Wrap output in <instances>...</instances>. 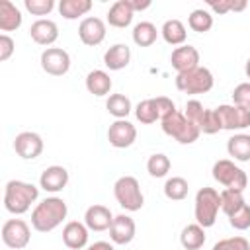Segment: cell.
<instances>
[{"mask_svg":"<svg viewBox=\"0 0 250 250\" xmlns=\"http://www.w3.org/2000/svg\"><path fill=\"white\" fill-rule=\"evenodd\" d=\"M68 215L66 201L62 197L51 195L39 201L31 211V227L37 232H51L55 230Z\"/></svg>","mask_w":250,"mask_h":250,"instance_id":"1","label":"cell"},{"mask_svg":"<svg viewBox=\"0 0 250 250\" xmlns=\"http://www.w3.org/2000/svg\"><path fill=\"white\" fill-rule=\"evenodd\" d=\"M39 197V188L23 182V180H10L4 188V207L12 215H23L31 209V205Z\"/></svg>","mask_w":250,"mask_h":250,"instance_id":"2","label":"cell"},{"mask_svg":"<svg viewBox=\"0 0 250 250\" xmlns=\"http://www.w3.org/2000/svg\"><path fill=\"white\" fill-rule=\"evenodd\" d=\"M221 209V193L215 188H201L195 193V223L201 225L203 229H209L215 225L217 215Z\"/></svg>","mask_w":250,"mask_h":250,"instance_id":"3","label":"cell"},{"mask_svg":"<svg viewBox=\"0 0 250 250\" xmlns=\"http://www.w3.org/2000/svg\"><path fill=\"white\" fill-rule=\"evenodd\" d=\"M162 131L168 135V137H172V139H176L180 145H191V143H195L197 139H199V135H201V131L197 129V125H193L182 111H174V113H170L168 117H164L162 121Z\"/></svg>","mask_w":250,"mask_h":250,"instance_id":"4","label":"cell"},{"mask_svg":"<svg viewBox=\"0 0 250 250\" xmlns=\"http://www.w3.org/2000/svg\"><path fill=\"white\" fill-rule=\"evenodd\" d=\"M113 195L125 211H139L145 205L141 184L135 176H121L113 184Z\"/></svg>","mask_w":250,"mask_h":250,"instance_id":"5","label":"cell"},{"mask_svg":"<svg viewBox=\"0 0 250 250\" xmlns=\"http://www.w3.org/2000/svg\"><path fill=\"white\" fill-rule=\"evenodd\" d=\"M215 84L213 72L207 66H197L176 76V88L184 94H207Z\"/></svg>","mask_w":250,"mask_h":250,"instance_id":"6","label":"cell"},{"mask_svg":"<svg viewBox=\"0 0 250 250\" xmlns=\"http://www.w3.org/2000/svg\"><path fill=\"white\" fill-rule=\"evenodd\" d=\"M213 178L225 186V189H238V191H244V188L248 186V176L246 172L236 166L232 160L229 158H221L213 164Z\"/></svg>","mask_w":250,"mask_h":250,"instance_id":"7","label":"cell"},{"mask_svg":"<svg viewBox=\"0 0 250 250\" xmlns=\"http://www.w3.org/2000/svg\"><path fill=\"white\" fill-rule=\"evenodd\" d=\"M31 240V229L23 219H8L2 225V242L8 248L21 250Z\"/></svg>","mask_w":250,"mask_h":250,"instance_id":"8","label":"cell"},{"mask_svg":"<svg viewBox=\"0 0 250 250\" xmlns=\"http://www.w3.org/2000/svg\"><path fill=\"white\" fill-rule=\"evenodd\" d=\"M219 119H221V127L227 131H242L246 127H250V109L234 105V104H223L219 107H215Z\"/></svg>","mask_w":250,"mask_h":250,"instance_id":"9","label":"cell"},{"mask_svg":"<svg viewBox=\"0 0 250 250\" xmlns=\"http://www.w3.org/2000/svg\"><path fill=\"white\" fill-rule=\"evenodd\" d=\"M41 68L51 76H64L70 70V55L61 47H47L41 53Z\"/></svg>","mask_w":250,"mask_h":250,"instance_id":"10","label":"cell"},{"mask_svg":"<svg viewBox=\"0 0 250 250\" xmlns=\"http://www.w3.org/2000/svg\"><path fill=\"white\" fill-rule=\"evenodd\" d=\"M43 139L35 131H21L14 139V150L23 160H35L43 152Z\"/></svg>","mask_w":250,"mask_h":250,"instance_id":"11","label":"cell"},{"mask_svg":"<svg viewBox=\"0 0 250 250\" xmlns=\"http://www.w3.org/2000/svg\"><path fill=\"white\" fill-rule=\"evenodd\" d=\"M105 21L102 18H96V16H88L80 21L78 25V37L84 45L88 47H96L100 45L104 39H105Z\"/></svg>","mask_w":250,"mask_h":250,"instance_id":"12","label":"cell"},{"mask_svg":"<svg viewBox=\"0 0 250 250\" xmlns=\"http://www.w3.org/2000/svg\"><path fill=\"white\" fill-rule=\"evenodd\" d=\"M135 139H137V129L127 119H115L107 129V141L115 148H127L135 143Z\"/></svg>","mask_w":250,"mask_h":250,"instance_id":"13","label":"cell"},{"mask_svg":"<svg viewBox=\"0 0 250 250\" xmlns=\"http://www.w3.org/2000/svg\"><path fill=\"white\" fill-rule=\"evenodd\" d=\"M68 184V172L64 166H49L41 172L39 176V188L49 191V193H59L66 188Z\"/></svg>","mask_w":250,"mask_h":250,"instance_id":"14","label":"cell"},{"mask_svg":"<svg viewBox=\"0 0 250 250\" xmlns=\"http://www.w3.org/2000/svg\"><path fill=\"white\" fill-rule=\"evenodd\" d=\"M135 232H137V227L129 215H115L113 217V223L109 227V238L113 244H119V246L129 244L135 238Z\"/></svg>","mask_w":250,"mask_h":250,"instance_id":"15","label":"cell"},{"mask_svg":"<svg viewBox=\"0 0 250 250\" xmlns=\"http://www.w3.org/2000/svg\"><path fill=\"white\" fill-rule=\"evenodd\" d=\"M29 37H31L37 45L49 47V45H53V43L59 39V25H57L53 20L41 18V20H37V21L31 23V27H29Z\"/></svg>","mask_w":250,"mask_h":250,"instance_id":"16","label":"cell"},{"mask_svg":"<svg viewBox=\"0 0 250 250\" xmlns=\"http://www.w3.org/2000/svg\"><path fill=\"white\" fill-rule=\"evenodd\" d=\"M113 223V215L109 211V207L105 205H90L84 213V225L90 229V230H96V232H102V230H109Z\"/></svg>","mask_w":250,"mask_h":250,"instance_id":"17","label":"cell"},{"mask_svg":"<svg viewBox=\"0 0 250 250\" xmlns=\"http://www.w3.org/2000/svg\"><path fill=\"white\" fill-rule=\"evenodd\" d=\"M170 62L174 66V70L180 74V72H188L191 68H197L199 66V51L191 45H182V47H176L172 51V57H170Z\"/></svg>","mask_w":250,"mask_h":250,"instance_id":"18","label":"cell"},{"mask_svg":"<svg viewBox=\"0 0 250 250\" xmlns=\"http://www.w3.org/2000/svg\"><path fill=\"white\" fill-rule=\"evenodd\" d=\"M88 232L90 229L80 221H68L62 229V242L70 250H82L88 244Z\"/></svg>","mask_w":250,"mask_h":250,"instance_id":"19","label":"cell"},{"mask_svg":"<svg viewBox=\"0 0 250 250\" xmlns=\"http://www.w3.org/2000/svg\"><path fill=\"white\" fill-rule=\"evenodd\" d=\"M133 16H135V12L131 10L129 0H117V2L111 4L109 12H107V23H109L111 27L123 29V27H127V25H131Z\"/></svg>","mask_w":250,"mask_h":250,"instance_id":"20","label":"cell"},{"mask_svg":"<svg viewBox=\"0 0 250 250\" xmlns=\"http://www.w3.org/2000/svg\"><path fill=\"white\" fill-rule=\"evenodd\" d=\"M131 61V49L125 43H115L104 53V64L109 70H121Z\"/></svg>","mask_w":250,"mask_h":250,"instance_id":"21","label":"cell"},{"mask_svg":"<svg viewBox=\"0 0 250 250\" xmlns=\"http://www.w3.org/2000/svg\"><path fill=\"white\" fill-rule=\"evenodd\" d=\"M23 21L20 8L10 0H0V29L2 31H16Z\"/></svg>","mask_w":250,"mask_h":250,"instance_id":"22","label":"cell"},{"mask_svg":"<svg viewBox=\"0 0 250 250\" xmlns=\"http://www.w3.org/2000/svg\"><path fill=\"white\" fill-rule=\"evenodd\" d=\"M111 86H113V82H111V78H109V74L105 70L96 68V70H90L88 76H86V90L90 94L98 96V98L107 96Z\"/></svg>","mask_w":250,"mask_h":250,"instance_id":"23","label":"cell"},{"mask_svg":"<svg viewBox=\"0 0 250 250\" xmlns=\"http://www.w3.org/2000/svg\"><path fill=\"white\" fill-rule=\"evenodd\" d=\"M227 152L238 162H250V135L234 133L227 141Z\"/></svg>","mask_w":250,"mask_h":250,"instance_id":"24","label":"cell"},{"mask_svg":"<svg viewBox=\"0 0 250 250\" xmlns=\"http://www.w3.org/2000/svg\"><path fill=\"white\" fill-rule=\"evenodd\" d=\"M160 33H162V39L168 43V45H174V47H182L188 39V31H186V25L180 21V20H166L160 27Z\"/></svg>","mask_w":250,"mask_h":250,"instance_id":"25","label":"cell"},{"mask_svg":"<svg viewBox=\"0 0 250 250\" xmlns=\"http://www.w3.org/2000/svg\"><path fill=\"white\" fill-rule=\"evenodd\" d=\"M205 229L197 223H191V225H186L182 229V234H180V244L186 248V250H199L203 244H205Z\"/></svg>","mask_w":250,"mask_h":250,"instance_id":"26","label":"cell"},{"mask_svg":"<svg viewBox=\"0 0 250 250\" xmlns=\"http://www.w3.org/2000/svg\"><path fill=\"white\" fill-rule=\"evenodd\" d=\"M92 0H61L59 2V14L64 20H78L86 16L92 10Z\"/></svg>","mask_w":250,"mask_h":250,"instance_id":"27","label":"cell"},{"mask_svg":"<svg viewBox=\"0 0 250 250\" xmlns=\"http://www.w3.org/2000/svg\"><path fill=\"white\" fill-rule=\"evenodd\" d=\"M105 109L115 119H127V115L133 111V105L125 94H111L105 102Z\"/></svg>","mask_w":250,"mask_h":250,"instance_id":"28","label":"cell"},{"mask_svg":"<svg viewBox=\"0 0 250 250\" xmlns=\"http://www.w3.org/2000/svg\"><path fill=\"white\" fill-rule=\"evenodd\" d=\"M158 37V29L150 21H139L133 27V41L139 47H150Z\"/></svg>","mask_w":250,"mask_h":250,"instance_id":"29","label":"cell"},{"mask_svg":"<svg viewBox=\"0 0 250 250\" xmlns=\"http://www.w3.org/2000/svg\"><path fill=\"white\" fill-rule=\"evenodd\" d=\"M188 191H189V186H188V180L182 178V176H172L166 180L164 184V195L172 201H182L188 197Z\"/></svg>","mask_w":250,"mask_h":250,"instance_id":"30","label":"cell"},{"mask_svg":"<svg viewBox=\"0 0 250 250\" xmlns=\"http://www.w3.org/2000/svg\"><path fill=\"white\" fill-rule=\"evenodd\" d=\"M188 25L191 31L195 33H207L211 27H213V16L209 10H203V8H197L193 10L189 16H188Z\"/></svg>","mask_w":250,"mask_h":250,"instance_id":"31","label":"cell"},{"mask_svg":"<svg viewBox=\"0 0 250 250\" xmlns=\"http://www.w3.org/2000/svg\"><path fill=\"white\" fill-rule=\"evenodd\" d=\"M244 203L246 201H244L242 191H238V189H223L221 191V211L227 217H230L234 211H238Z\"/></svg>","mask_w":250,"mask_h":250,"instance_id":"32","label":"cell"},{"mask_svg":"<svg viewBox=\"0 0 250 250\" xmlns=\"http://www.w3.org/2000/svg\"><path fill=\"white\" fill-rule=\"evenodd\" d=\"M172 168V162L166 154L162 152H156V154H150L148 160H146V172L152 176V178H164Z\"/></svg>","mask_w":250,"mask_h":250,"instance_id":"33","label":"cell"},{"mask_svg":"<svg viewBox=\"0 0 250 250\" xmlns=\"http://www.w3.org/2000/svg\"><path fill=\"white\" fill-rule=\"evenodd\" d=\"M135 117H137L141 123H145V125H150V123H154L156 119H160V117H158L156 104H154V98H146V100L139 102L137 107H135Z\"/></svg>","mask_w":250,"mask_h":250,"instance_id":"34","label":"cell"},{"mask_svg":"<svg viewBox=\"0 0 250 250\" xmlns=\"http://www.w3.org/2000/svg\"><path fill=\"white\" fill-rule=\"evenodd\" d=\"M221 129H223V127H221V119H219L217 111L205 107L203 119L199 121V131L205 133V135H215V133H219Z\"/></svg>","mask_w":250,"mask_h":250,"instance_id":"35","label":"cell"},{"mask_svg":"<svg viewBox=\"0 0 250 250\" xmlns=\"http://www.w3.org/2000/svg\"><path fill=\"white\" fill-rule=\"evenodd\" d=\"M23 8L31 16H49L55 8V0H23Z\"/></svg>","mask_w":250,"mask_h":250,"instance_id":"36","label":"cell"},{"mask_svg":"<svg viewBox=\"0 0 250 250\" xmlns=\"http://www.w3.org/2000/svg\"><path fill=\"white\" fill-rule=\"evenodd\" d=\"M229 223H230V227L236 229V230H246V229H250V205L244 203L238 211H234V213L229 217Z\"/></svg>","mask_w":250,"mask_h":250,"instance_id":"37","label":"cell"},{"mask_svg":"<svg viewBox=\"0 0 250 250\" xmlns=\"http://www.w3.org/2000/svg\"><path fill=\"white\" fill-rule=\"evenodd\" d=\"M213 250H250V242L244 236H229L215 242Z\"/></svg>","mask_w":250,"mask_h":250,"instance_id":"38","label":"cell"},{"mask_svg":"<svg viewBox=\"0 0 250 250\" xmlns=\"http://www.w3.org/2000/svg\"><path fill=\"white\" fill-rule=\"evenodd\" d=\"M232 104L250 109V82H240L232 90Z\"/></svg>","mask_w":250,"mask_h":250,"instance_id":"39","label":"cell"},{"mask_svg":"<svg viewBox=\"0 0 250 250\" xmlns=\"http://www.w3.org/2000/svg\"><path fill=\"white\" fill-rule=\"evenodd\" d=\"M203 113H205V107H203V104H201L199 100H189V102L186 104L184 115H186L193 125H197V129H199V121L203 119Z\"/></svg>","mask_w":250,"mask_h":250,"instance_id":"40","label":"cell"},{"mask_svg":"<svg viewBox=\"0 0 250 250\" xmlns=\"http://www.w3.org/2000/svg\"><path fill=\"white\" fill-rule=\"evenodd\" d=\"M154 104H156V109H158V117H160V121H162L164 117H168L170 113H174V111H176V104H174L170 98H166V96H156V98H154Z\"/></svg>","mask_w":250,"mask_h":250,"instance_id":"41","label":"cell"},{"mask_svg":"<svg viewBox=\"0 0 250 250\" xmlns=\"http://www.w3.org/2000/svg\"><path fill=\"white\" fill-rule=\"evenodd\" d=\"M16 51V41L8 35V33H2L0 35V61H8Z\"/></svg>","mask_w":250,"mask_h":250,"instance_id":"42","label":"cell"},{"mask_svg":"<svg viewBox=\"0 0 250 250\" xmlns=\"http://www.w3.org/2000/svg\"><path fill=\"white\" fill-rule=\"evenodd\" d=\"M207 6L215 12V14H219V16H223V14H229L230 10H232V0H209L207 2Z\"/></svg>","mask_w":250,"mask_h":250,"instance_id":"43","label":"cell"},{"mask_svg":"<svg viewBox=\"0 0 250 250\" xmlns=\"http://www.w3.org/2000/svg\"><path fill=\"white\" fill-rule=\"evenodd\" d=\"M150 4H152L150 0H129V6L133 12H143V10L150 8Z\"/></svg>","mask_w":250,"mask_h":250,"instance_id":"44","label":"cell"},{"mask_svg":"<svg viewBox=\"0 0 250 250\" xmlns=\"http://www.w3.org/2000/svg\"><path fill=\"white\" fill-rule=\"evenodd\" d=\"M86 250H115V248H113V244H109L105 240H98V242L86 246Z\"/></svg>","mask_w":250,"mask_h":250,"instance_id":"45","label":"cell"},{"mask_svg":"<svg viewBox=\"0 0 250 250\" xmlns=\"http://www.w3.org/2000/svg\"><path fill=\"white\" fill-rule=\"evenodd\" d=\"M244 72H246V76L250 78V59L246 61V64H244Z\"/></svg>","mask_w":250,"mask_h":250,"instance_id":"46","label":"cell"}]
</instances>
